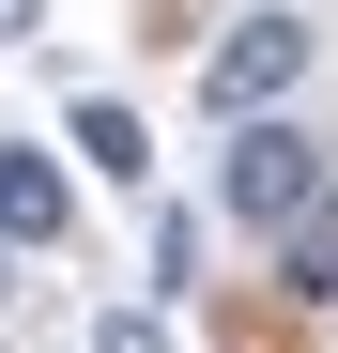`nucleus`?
I'll return each instance as SVG.
<instances>
[{
	"label": "nucleus",
	"instance_id": "nucleus-3",
	"mask_svg": "<svg viewBox=\"0 0 338 353\" xmlns=\"http://www.w3.org/2000/svg\"><path fill=\"white\" fill-rule=\"evenodd\" d=\"M62 230H77V200H62V169L0 139V246H62Z\"/></svg>",
	"mask_w": 338,
	"mask_h": 353
},
{
	"label": "nucleus",
	"instance_id": "nucleus-7",
	"mask_svg": "<svg viewBox=\"0 0 338 353\" xmlns=\"http://www.w3.org/2000/svg\"><path fill=\"white\" fill-rule=\"evenodd\" d=\"M16 31H31V0H0V46H16Z\"/></svg>",
	"mask_w": 338,
	"mask_h": 353
},
{
	"label": "nucleus",
	"instance_id": "nucleus-2",
	"mask_svg": "<svg viewBox=\"0 0 338 353\" xmlns=\"http://www.w3.org/2000/svg\"><path fill=\"white\" fill-rule=\"evenodd\" d=\"M292 77H308V16H277V0H261V16L215 46V62H200V108H215V123H261Z\"/></svg>",
	"mask_w": 338,
	"mask_h": 353
},
{
	"label": "nucleus",
	"instance_id": "nucleus-5",
	"mask_svg": "<svg viewBox=\"0 0 338 353\" xmlns=\"http://www.w3.org/2000/svg\"><path fill=\"white\" fill-rule=\"evenodd\" d=\"M292 292H308V307H338V215H308V230H292Z\"/></svg>",
	"mask_w": 338,
	"mask_h": 353
},
{
	"label": "nucleus",
	"instance_id": "nucleus-1",
	"mask_svg": "<svg viewBox=\"0 0 338 353\" xmlns=\"http://www.w3.org/2000/svg\"><path fill=\"white\" fill-rule=\"evenodd\" d=\"M215 200H231L246 230H308V200H323V139H292L261 108V123H231V169H215Z\"/></svg>",
	"mask_w": 338,
	"mask_h": 353
},
{
	"label": "nucleus",
	"instance_id": "nucleus-8",
	"mask_svg": "<svg viewBox=\"0 0 338 353\" xmlns=\"http://www.w3.org/2000/svg\"><path fill=\"white\" fill-rule=\"evenodd\" d=\"M0 307H16V246H0Z\"/></svg>",
	"mask_w": 338,
	"mask_h": 353
},
{
	"label": "nucleus",
	"instance_id": "nucleus-6",
	"mask_svg": "<svg viewBox=\"0 0 338 353\" xmlns=\"http://www.w3.org/2000/svg\"><path fill=\"white\" fill-rule=\"evenodd\" d=\"M92 353H169V323H154V307H108V323H92Z\"/></svg>",
	"mask_w": 338,
	"mask_h": 353
},
{
	"label": "nucleus",
	"instance_id": "nucleus-4",
	"mask_svg": "<svg viewBox=\"0 0 338 353\" xmlns=\"http://www.w3.org/2000/svg\"><path fill=\"white\" fill-rule=\"evenodd\" d=\"M77 154L108 169V185H139V169H154V139H139V108H123V92H77Z\"/></svg>",
	"mask_w": 338,
	"mask_h": 353
}]
</instances>
